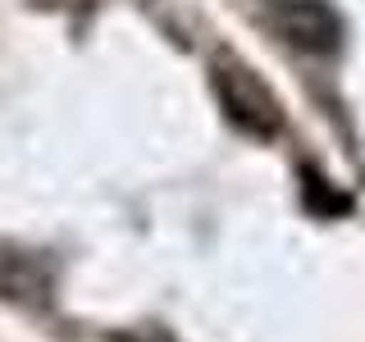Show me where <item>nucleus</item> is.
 <instances>
[{
	"label": "nucleus",
	"instance_id": "obj_1",
	"mask_svg": "<svg viewBox=\"0 0 365 342\" xmlns=\"http://www.w3.org/2000/svg\"><path fill=\"white\" fill-rule=\"evenodd\" d=\"M215 91H220L228 119H233L242 133H256V137H274V133H279V123H283L279 100H274V91L260 83L247 64L220 60V64H215Z\"/></svg>",
	"mask_w": 365,
	"mask_h": 342
},
{
	"label": "nucleus",
	"instance_id": "obj_2",
	"mask_svg": "<svg viewBox=\"0 0 365 342\" xmlns=\"http://www.w3.org/2000/svg\"><path fill=\"white\" fill-rule=\"evenodd\" d=\"M274 23H279V32L292 46H302L311 55H329L342 41V23L324 0H283L274 9Z\"/></svg>",
	"mask_w": 365,
	"mask_h": 342
}]
</instances>
